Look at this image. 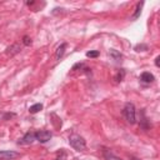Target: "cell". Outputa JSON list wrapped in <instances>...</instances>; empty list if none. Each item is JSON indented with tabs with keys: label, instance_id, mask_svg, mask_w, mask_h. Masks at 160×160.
Returning a JSON list of instances; mask_svg holds the SVG:
<instances>
[{
	"label": "cell",
	"instance_id": "3",
	"mask_svg": "<svg viewBox=\"0 0 160 160\" xmlns=\"http://www.w3.org/2000/svg\"><path fill=\"white\" fill-rule=\"evenodd\" d=\"M51 138H52V134L49 130H39L35 132V140H38L39 142H42V144L48 142Z\"/></svg>",
	"mask_w": 160,
	"mask_h": 160
},
{
	"label": "cell",
	"instance_id": "6",
	"mask_svg": "<svg viewBox=\"0 0 160 160\" xmlns=\"http://www.w3.org/2000/svg\"><path fill=\"white\" fill-rule=\"evenodd\" d=\"M140 80H141L142 82H145V84H150V82H152V81L155 80V78H154V75H152L151 72L144 71V72L140 75Z\"/></svg>",
	"mask_w": 160,
	"mask_h": 160
},
{
	"label": "cell",
	"instance_id": "5",
	"mask_svg": "<svg viewBox=\"0 0 160 160\" xmlns=\"http://www.w3.org/2000/svg\"><path fill=\"white\" fill-rule=\"evenodd\" d=\"M34 140H35V132H26V134L18 141V144H19V145H29V144H31Z\"/></svg>",
	"mask_w": 160,
	"mask_h": 160
},
{
	"label": "cell",
	"instance_id": "2",
	"mask_svg": "<svg viewBox=\"0 0 160 160\" xmlns=\"http://www.w3.org/2000/svg\"><path fill=\"white\" fill-rule=\"evenodd\" d=\"M122 115H124V118L126 119V121L129 124H131V125L135 124L136 122V111H135L134 104L126 102L125 106H124V109H122Z\"/></svg>",
	"mask_w": 160,
	"mask_h": 160
},
{
	"label": "cell",
	"instance_id": "14",
	"mask_svg": "<svg viewBox=\"0 0 160 160\" xmlns=\"http://www.w3.org/2000/svg\"><path fill=\"white\" fill-rule=\"evenodd\" d=\"M86 56L88 58H98L99 56V51L98 50H90L86 52Z\"/></svg>",
	"mask_w": 160,
	"mask_h": 160
},
{
	"label": "cell",
	"instance_id": "1",
	"mask_svg": "<svg viewBox=\"0 0 160 160\" xmlns=\"http://www.w3.org/2000/svg\"><path fill=\"white\" fill-rule=\"evenodd\" d=\"M69 144L76 151H84L86 149V142H85L84 138L78 134H71L69 136Z\"/></svg>",
	"mask_w": 160,
	"mask_h": 160
},
{
	"label": "cell",
	"instance_id": "8",
	"mask_svg": "<svg viewBox=\"0 0 160 160\" xmlns=\"http://www.w3.org/2000/svg\"><path fill=\"white\" fill-rule=\"evenodd\" d=\"M140 115H141V119H140V128L144 129V130H148V129H149V121H148V119H146V116H145L144 110L140 111Z\"/></svg>",
	"mask_w": 160,
	"mask_h": 160
},
{
	"label": "cell",
	"instance_id": "16",
	"mask_svg": "<svg viewBox=\"0 0 160 160\" xmlns=\"http://www.w3.org/2000/svg\"><path fill=\"white\" fill-rule=\"evenodd\" d=\"M22 44H24L25 46H29V45H31V39H30L29 36H26V35H25V36L22 38Z\"/></svg>",
	"mask_w": 160,
	"mask_h": 160
},
{
	"label": "cell",
	"instance_id": "17",
	"mask_svg": "<svg viewBox=\"0 0 160 160\" xmlns=\"http://www.w3.org/2000/svg\"><path fill=\"white\" fill-rule=\"evenodd\" d=\"M159 61H160V56H156V58H155V65H156V66H160V62H159Z\"/></svg>",
	"mask_w": 160,
	"mask_h": 160
},
{
	"label": "cell",
	"instance_id": "10",
	"mask_svg": "<svg viewBox=\"0 0 160 160\" xmlns=\"http://www.w3.org/2000/svg\"><path fill=\"white\" fill-rule=\"evenodd\" d=\"M109 55H110V58H111L112 60H115V61H120V60L122 59V55H121L118 50H115V49H110V50H109Z\"/></svg>",
	"mask_w": 160,
	"mask_h": 160
},
{
	"label": "cell",
	"instance_id": "15",
	"mask_svg": "<svg viewBox=\"0 0 160 160\" xmlns=\"http://www.w3.org/2000/svg\"><path fill=\"white\" fill-rule=\"evenodd\" d=\"M135 50L136 51H145V50H148V45H145V44H138L135 46Z\"/></svg>",
	"mask_w": 160,
	"mask_h": 160
},
{
	"label": "cell",
	"instance_id": "7",
	"mask_svg": "<svg viewBox=\"0 0 160 160\" xmlns=\"http://www.w3.org/2000/svg\"><path fill=\"white\" fill-rule=\"evenodd\" d=\"M20 50H21V48H20V45H19V44H12L11 46H9V48L6 49V54H8V55H10V56H12V55H15V54L20 52Z\"/></svg>",
	"mask_w": 160,
	"mask_h": 160
},
{
	"label": "cell",
	"instance_id": "13",
	"mask_svg": "<svg viewBox=\"0 0 160 160\" xmlns=\"http://www.w3.org/2000/svg\"><path fill=\"white\" fill-rule=\"evenodd\" d=\"M124 76H125V70H124V69H121V70L118 72V75L115 76V80H116V81H122Z\"/></svg>",
	"mask_w": 160,
	"mask_h": 160
},
{
	"label": "cell",
	"instance_id": "12",
	"mask_svg": "<svg viewBox=\"0 0 160 160\" xmlns=\"http://www.w3.org/2000/svg\"><path fill=\"white\" fill-rule=\"evenodd\" d=\"M142 5H144V2H142V1H141V2H138V5H136V9H135V12H134V15L131 16V20H136V19L140 16Z\"/></svg>",
	"mask_w": 160,
	"mask_h": 160
},
{
	"label": "cell",
	"instance_id": "11",
	"mask_svg": "<svg viewBox=\"0 0 160 160\" xmlns=\"http://www.w3.org/2000/svg\"><path fill=\"white\" fill-rule=\"evenodd\" d=\"M40 110H42V104H41V102H36V104H34V105H31V106L29 108L30 114H36V112H39Z\"/></svg>",
	"mask_w": 160,
	"mask_h": 160
},
{
	"label": "cell",
	"instance_id": "9",
	"mask_svg": "<svg viewBox=\"0 0 160 160\" xmlns=\"http://www.w3.org/2000/svg\"><path fill=\"white\" fill-rule=\"evenodd\" d=\"M65 49H66V44H65V42L61 44V45L56 49V52H55V59H56V60H60V59L62 58V55H64V52H65Z\"/></svg>",
	"mask_w": 160,
	"mask_h": 160
},
{
	"label": "cell",
	"instance_id": "4",
	"mask_svg": "<svg viewBox=\"0 0 160 160\" xmlns=\"http://www.w3.org/2000/svg\"><path fill=\"white\" fill-rule=\"evenodd\" d=\"M16 158H19V152L10 151V150H2V151H0V159L1 160H14Z\"/></svg>",
	"mask_w": 160,
	"mask_h": 160
}]
</instances>
